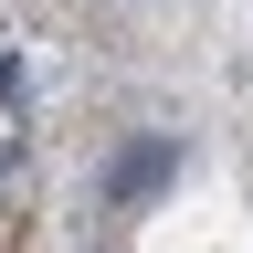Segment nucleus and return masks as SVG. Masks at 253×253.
<instances>
[{
  "mask_svg": "<svg viewBox=\"0 0 253 253\" xmlns=\"http://www.w3.org/2000/svg\"><path fill=\"white\" fill-rule=\"evenodd\" d=\"M169 169H179V148H169V137H148V148H126V158H116V179H106V190H116V201H148Z\"/></svg>",
  "mask_w": 253,
  "mask_h": 253,
  "instance_id": "nucleus-1",
  "label": "nucleus"
}]
</instances>
